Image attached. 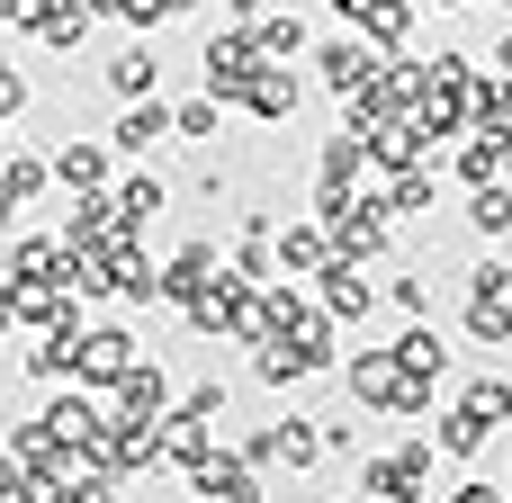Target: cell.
<instances>
[{
    "label": "cell",
    "mask_w": 512,
    "mask_h": 503,
    "mask_svg": "<svg viewBox=\"0 0 512 503\" xmlns=\"http://www.w3.org/2000/svg\"><path fill=\"white\" fill-rule=\"evenodd\" d=\"M360 486H369L378 503H423V486H432V441H405V450L369 459V468H360Z\"/></svg>",
    "instance_id": "6da1fadb"
},
{
    "label": "cell",
    "mask_w": 512,
    "mask_h": 503,
    "mask_svg": "<svg viewBox=\"0 0 512 503\" xmlns=\"http://www.w3.org/2000/svg\"><path fill=\"white\" fill-rule=\"evenodd\" d=\"M189 486H198V503H270L261 468H252L243 450H207V459L189 468Z\"/></svg>",
    "instance_id": "7a4b0ae2"
},
{
    "label": "cell",
    "mask_w": 512,
    "mask_h": 503,
    "mask_svg": "<svg viewBox=\"0 0 512 503\" xmlns=\"http://www.w3.org/2000/svg\"><path fill=\"white\" fill-rule=\"evenodd\" d=\"M198 63H207V99H243V90L261 81V63H270V54H261V45H252V27H243V36H207V54H198Z\"/></svg>",
    "instance_id": "3957f363"
},
{
    "label": "cell",
    "mask_w": 512,
    "mask_h": 503,
    "mask_svg": "<svg viewBox=\"0 0 512 503\" xmlns=\"http://www.w3.org/2000/svg\"><path fill=\"white\" fill-rule=\"evenodd\" d=\"M135 360H144V351H135V333H117V324H99V333H72V378H81V387H117Z\"/></svg>",
    "instance_id": "277c9868"
},
{
    "label": "cell",
    "mask_w": 512,
    "mask_h": 503,
    "mask_svg": "<svg viewBox=\"0 0 512 503\" xmlns=\"http://www.w3.org/2000/svg\"><path fill=\"white\" fill-rule=\"evenodd\" d=\"M342 378H351V396H360V405L396 414V405H405V378H414V369H405L396 351H360V360H342Z\"/></svg>",
    "instance_id": "5b68a950"
},
{
    "label": "cell",
    "mask_w": 512,
    "mask_h": 503,
    "mask_svg": "<svg viewBox=\"0 0 512 503\" xmlns=\"http://www.w3.org/2000/svg\"><path fill=\"white\" fill-rule=\"evenodd\" d=\"M315 63H324V90H342V99H360V90L378 81V63H387V54H378L369 36H333V45L315 54Z\"/></svg>",
    "instance_id": "8992f818"
},
{
    "label": "cell",
    "mask_w": 512,
    "mask_h": 503,
    "mask_svg": "<svg viewBox=\"0 0 512 503\" xmlns=\"http://www.w3.org/2000/svg\"><path fill=\"white\" fill-rule=\"evenodd\" d=\"M315 279H324V315H333V324H351V315L369 324V306H378V288L360 279V261H342V252H324V270H315Z\"/></svg>",
    "instance_id": "52a82bcc"
},
{
    "label": "cell",
    "mask_w": 512,
    "mask_h": 503,
    "mask_svg": "<svg viewBox=\"0 0 512 503\" xmlns=\"http://www.w3.org/2000/svg\"><path fill=\"white\" fill-rule=\"evenodd\" d=\"M333 9H342V18L378 45V54H396V45L414 36V0H333Z\"/></svg>",
    "instance_id": "ba28073f"
},
{
    "label": "cell",
    "mask_w": 512,
    "mask_h": 503,
    "mask_svg": "<svg viewBox=\"0 0 512 503\" xmlns=\"http://www.w3.org/2000/svg\"><path fill=\"white\" fill-rule=\"evenodd\" d=\"M216 270H225V261H216V243H189V252H171V261H162V297H171V306H198V297L216 288Z\"/></svg>",
    "instance_id": "9c48e42d"
},
{
    "label": "cell",
    "mask_w": 512,
    "mask_h": 503,
    "mask_svg": "<svg viewBox=\"0 0 512 503\" xmlns=\"http://www.w3.org/2000/svg\"><path fill=\"white\" fill-rule=\"evenodd\" d=\"M171 414V378L153 369V360H135L126 378H117V423H162Z\"/></svg>",
    "instance_id": "30bf717a"
},
{
    "label": "cell",
    "mask_w": 512,
    "mask_h": 503,
    "mask_svg": "<svg viewBox=\"0 0 512 503\" xmlns=\"http://www.w3.org/2000/svg\"><path fill=\"white\" fill-rule=\"evenodd\" d=\"M162 135H171V108H162V99H126V108H117V126H108V144H117V153H153Z\"/></svg>",
    "instance_id": "8fae6325"
},
{
    "label": "cell",
    "mask_w": 512,
    "mask_h": 503,
    "mask_svg": "<svg viewBox=\"0 0 512 503\" xmlns=\"http://www.w3.org/2000/svg\"><path fill=\"white\" fill-rule=\"evenodd\" d=\"M45 432H54V441H72V450H99V441H108V423H99V405H90V396H54V405H45Z\"/></svg>",
    "instance_id": "7c38bea8"
},
{
    "label": "cell",
    "mask_w": 512,
    "mask_h": 503,
    "mask_svg": "<svg viewBox=\"0 0 512 503\" xmlns=\"http://www.w3.org/2000/svg\"><path fill=\"white\" fill-rule=\"evenodd\" d=\"M378 216H432V162H405V171L378 189Z\"/></svg>",
    "instance_id": "4fadbf2b"
},
{
    "label": "cell",
    "mask_w": 512,
    "mask_h": 503,
    "mask_svg": "<svg viewBox=\"0 0 512 503\" xmlns=\"http://www.w3.org/2000/svg\"><path fill=\"white\" fill-rule=\"evenodd\" d=\"M486 441H495V423H486V414H468V405H450V414H441V432H432V450H441V459H477Z\"/></svg>",
    "instance_id": "5bb4252c"
},
{
    "label": "cell",
    "mask_w": 512,
    "mask_h": 503,
    "mask_svg": "<svg viewBox=\"0 0 512 503\" xmlns=\"http://www.w3.org/2000/svg\"><path fill=\"white\" fill-rule=\"evenodd\" d=\"M468 225H477L486 243H512V180H486V189H468Z\"/></svg>",
    "instance_id": "9a60e30c"
},
{
    "label": "cell",
    "mask_w": 512,
    "mask_h": 503,
    "mask_svg": "<svg viewBox=\"0 0 512 503\" xmlns=\"http://www.w3.org/2000/svg\"><path fill=\"white\" fill-rule=\"evenodd\" d=\"M243 108H252V117H270V126H279V117H297V81H288V72H279V63H261V81H252V90H243Z\"/></svg>",
    "instance_id": "2e32d148"
},
{
    "label": "cell",
    "mask_w": 512,
    "mask_h": 503,
    "mask_svg": "<svg viewBox=\"0 0 512 503\" xmlns=\"http://www.w3.org/2000/svg\"><path fill=\"white\" fill-rule=\"evenodd\" d=\"M162 198H171V189H162L153 171H144V180H126V189L108 198V207H117V234H135V225H153V216H162Z\"/></svg>",
    "instance_id": "e0dca14e"
},
{
    "label": "cell",
    "mask_w": 512,
    "mask_h": 503,
    "mask_svg": "<svg viewBox=\"0 0 512 503\" xmlns=\"http://www.w3.org/2000/svg\"><path fill=\"white\" fill-rule=\"evenodd\" d=\"M512 171V144H495V135H468V144H459V180H468V189H486V180H504Z\"/></svg>",
    "instance_id": "ac0fdd59"
},
{
    "label": "cell",
    "mask_w": 512,
    "mask_h": 503,
    "mask_svg": "<svg viewBox=\"0 0 512 503\" xmlns=\"http://www.w3.org/2000/svg\"><path fill=\"white\" fill-rule=\"evenodd\" d=\"M153 72H162L153 45H126V54L108 63V90H117V99H153Z\"/></svg>",
    "instance_id": "d6986e66"
},
{
    "label": "cell",
    "mask_w": 512,
    "mask_h": 503,
    "mask_svg": "<svg viewBox=\"0 0 512 503\" xmlns=\"http://www.w3.org/2000/svg\"><path fill=\"white\" fill-rule=\"evenodd\" d=\"M45 171H54L63 189H99V180H108V153H99V144H63Z\"/></svg>",
    "instance_id": "ffe728a7"
},
{
    "label": "cell",
    "mask_w": 512,
    "mask_h": 503,
    "mask_svg": "<svg viewBox=\"0 0 512 503\" xmlns=\"http://www.w3.org/2000/svg\"><path fill=\"white\" fill-rule=\"evenodd\" d=\"M324 252H333V243H324V225H288V234H279V279L324 270Z\"/></svg>",
    "instance_id": "44dd1931"
},
{
    "label": "cell",
    "mask_w": 512,
    "mask_h": 503,
    "mask_svg": "<svg viewBox=\"0 0 512 503\" xmlns=\"http://www.w3.org/2000/svg\"><path fill=\"white\" fill-rule=\"evenodd\" d=\"M468 333L486 351H512V297H468Z\"/></svg>",
    "instance_id": "7402d4cb"
},
{
    "label": "cell",
    "mask_w": 512,
    "mask_h": 503,
    "mask_svg": "<svg viewBox=\"0 0 512 503\" xmlns=\"http://www.w3.org/2000/svg\"><path fill=\"white\" fill-rule=\"evenodd\" d=\"M216 126H225V99H180L171 108V135L180 144H216Z\"/></svg>",
    "instance_id": "603a6c76"
},
{
    "label": "cell",
    "mask_w": 512,
    "mask_h": 503,
    "mask_svg": "<svg viewBox=\"0 0 512 503\" xmlns=\"http://www.w3.org/2000/svg\"><path fill=\"white\" fill-rule=\"evenodd\" d=\"M36 36H45V45H81V36H90V0H54V9L36 18Z\"/></svg>",
    "instance_id": "cb8c5ba5"
},
{
    "label": "cell",
    "mask_w": 512,
    "mask_h": 503,
    "mask_svg": "<svg viewBox=\"0 0 512 503\" xmlns=\"http://www.w3.org/2000/svg\"><path fill=\"white\" fill-rule=\"evenodd\" d=\"M45 180H54V171H45L36 153H9V162H0V198H9V207H27V198H36Z\"/></svg>",
    "instance_id": "d4e9b609"
},
{
    "label": "cell",
    "mask_w": 512,
    "mask_h": 503,
    "mask_svg": "<svg viewBox=\"0 0 512 503\" xmlns=\"http://www.w3.org/2000/svg\"><path fill=\"white\" fill-rule=\"evenodd\" d=\"M396 360H405L414 378H441V369H450V351H441V333H432V324H414V333L396 342Z\"/></svg>",
    "instance_id": "484cf974"
},
{
    "label": "cell",
    "mask_w": 512,
    "mask_h": 503,
    "mask_svg": "<svg viewBox=\"0 0 512 503\" xmlns=\"http://www.w3.org/2000/svg\"><path fill=\"white\" fill-rule=\"evenodd\" d=\"M468 414H486V423H512V378H468V396H459Z\"/></svg>",
    "instance_id": "4316f807"
},
{
    "label": "cell",
    "mask_w": 512,
    "mask_h": 503,
    "mask_svg": "<svg viewBox=\"0 0 512 503\" xmlns=\"http://www.w3.org/2000/svg\"><path fill=\"white\" fill-rule=\"evenodd\" d=\"M252 45H261V54H306V18H297V9H288V18H261Z\"/></svg>",
    "instance_id": "83f0119b"
},
{
    "label": "cell",
    "mask_w": 512,
    "mask_h": 503,
    "mask_svg": "<svg viewBox=\"0 0 512 503\" xmlns=\"http://www.w3.org/2000/svg\"><path fill=\"white\" fill-rule=\"evenodd\" d=\"M45 486H36V468L18 459V450H0V503H36Z\"/></svg>",
    "instance_id": "f1b7e54d"
},
{
    "label": "cell",
    "mask_w": 512,
    "mask_h": 503,
    "mask_svg": "<svg viewBox=\"0 0 512 503\" xmlns=\"http://www.w3.org/2000/svg\"><path fill=\"white\" fill-rule=\"evenodd\" d=\"M45 9H54V0H0V27H36Z\"/></svg>",
    "instance_id": "f546056e"
},
{
    "label": "cell",
    "mask_w": 512,
    "mask_h": 503,
    "mask_svg": "<svg viewBox=\"0 0 512 503\" xmlns=\"http://www.w3.org/2000/svg\"><path fill=\"white\" fill-rule=\"evenodd\" d=\"M450 503H504V486H486V477H459V486H450Z\"/></svg>",
    "instance_id": "4dcf8cb0"
},
{
    "label": "cell",
    "mask_w": 512,
    "mask_h": 503,
    "mask_svg": "<svg viewBox=\"0 0 512 503\" xmlns=\"http://www.w3.org/2000/svg\"><path fill=\"white\" fill-rule=\"evenodd\" d=\"M495 72H504V81H512V36H504V45H495Z\"/></svg>",
    "instance_id": "1f68e13d"
},
{
    "label": "cell",
    "mask_w": 512,
    "mask_h": 503,
    "mask_svg": "<svg viewBox=\"0 0 512 503\" xmlns=\"http://www.w3.org/2000/svg\"><path fill=\"white\" fill-rule=\"evenodd\" d=\"M225 9H234V18H261V0H225Z\"/></svg>",
    "instance_id": "d6a6232c"
},
{
    "label": "cell",
    "mask_w": 512,
    "mask_h": 503,
    "mask_svg": "<svg viewBox=\"0 0 512 503\" xmlns=\"http://www.w3.org/2000/svg\"><path fill=\"white\" fill-rule=\"evenodd\" d=\"M504 288H512V270H504Z\"/></svg>",
    "instance_id": "836d02e7"
},
{
    "label": "cell",
    "mask_w": 512,
    "mask_h": 503,
    "mask_svg": "<svg viewBox=\"0 0 512 503\" xmlns=\"http://www.w3.org/2000/svg\"><path fill=\"white\" fill-rule=\"evenodd\" d=\"M504 477H512V468H504ZM504 503H512V495H504Z\"/></svg>",
    "instance_id": "e575fe53"
},
{
    "label": "cell",
    "mask_w": 512,
    "mask_h": 503,
    "mask_svg": "<svg viewBox=\"0 0 512 503\" xmlns=\"http://www.w3.org/2000/svg\"><path fill=\"white\" fill-rule=\"evenodd\" d=\"M504 9H512V0H504Z\"/></svg>",
    "instance_id": "d590c367"
}]
</instances>
